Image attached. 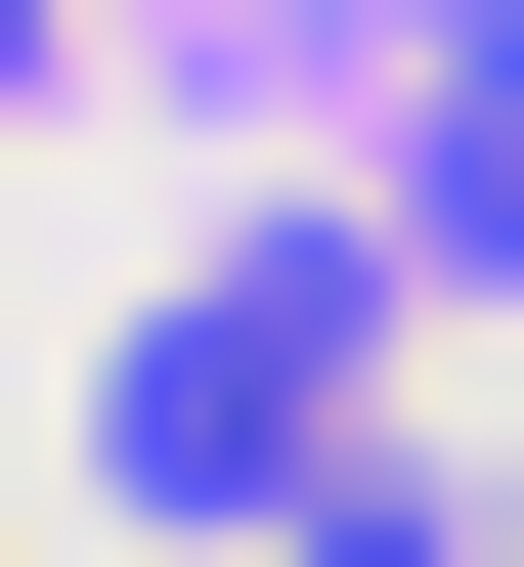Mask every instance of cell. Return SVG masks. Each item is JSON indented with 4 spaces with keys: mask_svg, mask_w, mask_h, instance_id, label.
I'll use <instances>...</instances> for the list:
<instances>
[{
    "mask_svg": "<svg viewBox=\"0 0 524 567\" xmlns=\"http://www.w3.org/2000/svg\"><path fill=\"white\" fill-rule=\"evenodd\" d=\"M88 481L132 524H306L350 481V262H175L132 350H88Z\"/></svg>",
    "mask_w": 524,
    "mask_h": 567,
    "instance_id": "1",
    "label": "cell"
}]
</instances>
